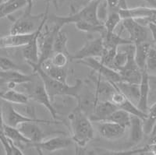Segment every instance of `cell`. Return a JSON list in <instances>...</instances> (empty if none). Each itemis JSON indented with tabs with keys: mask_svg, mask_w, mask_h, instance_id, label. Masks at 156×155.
<instances>
[{
	"mask_svg": "<svg viewBox=\"0 0 156 155\" xmlns=\"http://www.w3.org/2000/svg\"><path fill=\"white\" fill-rule=\"evenodd\" d=\"M71 138L78 147L84 148L94 138V129L89 116L76 106L68 115Z\"/></svg>",
	"mask_w": 156,
	"mask_h": 155,
	"instance_id": "obj_1",
	"label": "cell"
},
{
	"mask_svg": "<svg viewBox=\"0 0 156 155\" xmlns=\"http://www.w3.org/2000/svg\"><path fill=\"white\" fill-rule=\"evenodd\" d=\"M33 72L37 74V76L41 79L44 88L52 100L57 96H69L76 99L84 84L79 78L76 79L73 85H69L68 83L58 81L47 75L41 69V67H37Z\"/></svg>",
	"mask_w": 156,
	"mask_h": 155,
	"instance_id": "obj_2",
	"label": "cell"
},
{
	"mask_svg": "<svg viewBox=\"0 0 156 155\" xmlns=\"http://www.w3.org/2000/svg\"><path fill=\"white\" fill-rule=\"evenodd\" d=\"M100 1L101 0L88 2L87 5H86L79 11L75 12L74 10H73L67 16L51 15V16H48V19H50L54 25H56L61 29L65 25L70 24V23L75 24L79 22H89L95 24H100L101 23L97 17V7Z\"/></svg>",
	"mask_w": 156,
	"mask_h": 155,
	"instance_id": "obj_3",
	"label": "cell"
},
{
	"mask_svg": "<svg viewBox=\"0 0 156 155\" xmlns=\"http://www.w3.org/2000/svg\"><path fill=\"white\" fill-rule=\"evenodd\" d=\"M62 30L56 25H54L51 27L44 26L41 30L40 36L38 38V46H39V59L38 62L36 65H31L32 70L40 67L41 64L46 60L49 59L54 54L53 51V44L54 40L56 36V33L58 30Z\"/></svg>",
	"mask_w": 156,
	"mask_h": 155,
	"instance_id": "obj_4",
	"label": "cell"
},
{
	"mask_svg": "<svg viewBox=\"0 0 156 155\" xmlns=\"http://www.w3.org/2000/svg\"><path fill=\"white\" fill-rule=\"evenodd\" d=\"M2 109H3L4 123L12 127H18L20 124L30 122H37L39 124H47V125L61 123L60 121H56V120L51 121V120L41 119L35 117H28L27 115H23L16 111L11 103L7 101H5V103L2 104Z\"/></svg>",
	"mask_w": 156,
	"mask_h": 155,
	"instance_id": "obj_5",
	"label": "cell"
},
{
	"mask_svg": "<svg viewBox=\"0 0 156 155\" xmlns=\"http://www.w3.org/2000/svg\"><path fill=\"white\" fill-rule=\"evenodd\" d=\"M45 12L37 15L25 12L20 17L15 19L9 30V33L13 34H29L35 32L41 24Z\"/></svg>",
	"mask_w": 156,
	"mask_h": 155,
	"instance_id": "obj_6",
	"label": "cell"
},
{
	"mask_svg": "<svg viewBox=\"0 0 156 155\" xmlns=\"http://www.w3.org/2000/svg\"><path fill=\"white\" fill-rule=\"evenodd\" d=\"M48 9H49V2H47L46 7H45V14L41 24L38 26L37 30L34 32V37H32L31 41L25 45L22 49V55L24 58L25 61L29 65H36L38 62L39 59V46H38V38L40 36L41 30L45 26L46 21L48 17Z\"/></svg>",
	"mask_w": 156,
	"mask_h": 155,
	"instance_id": "obj_7",
	"label": "cell"
},
{
	"mask_svg": "<svg viewBox=\"0 0 156 155\" xmlns=\"http://www.w3.org/2000/svg\"><path fill=\"white\" fill-rule=\"evenodd\" d=\"M103 51L104 45L101 36L96 38L89 37L80 49L71 55L70 61H78L87 58H101Z\"/></svg>",
	"mask_w": 156,
	"mask_h": 155,
	"instance_id": "obj_8",
	"label": "cell"
},
{
	"mask_svg": "<svg viewBox=\"0 0 156 155\" xmlns=\"http://www.w3.org/2000/svg\"><path fill=\"white\" fill-rule=\"evenodd\" d=\"M76 62L89 67L91 69V70L109 82L117 83L122 80L119 72L103 64L100 61L99 58H87L84 59L78 60Z\"/></svg>",
	"mask_w": 156,
	"mask_h": 155,
	"instance_id": "obj_9",
	"label": "cell"
},
{
	"mask_svg": "<svg viewBox=\"0 0 156 155\" xmlns=\"http://www.w3.org/2000/svg\"><path fill=\"white\" fill-rule=\"evenodd\" d=\"M73 141L71 137L55 136L50 139L46 138L38 143H31L29 146L34 147L40 153H42V151L51 153L57 150L66 149L73 144Z\"/></svg>",
	"mask_w": 156,
	"mask_h": 155,
	"instance_id": "obj_10",
	"label": "cell"
},
{
	"mask_svg": "<svg viewBox=\"0 0 156 155\" xmlns=\"http://www.w3.org/2000/svg\"><path fill=\"white\" fill-rule=\"evenodd\" d=\"M30 99L36 101L38 104L44 106L51 114V117L54 120L59 121L58 120V114L55 107L52 104V100L50 96L48 95V92L44 88V84L40 79V82H37V84L34 86L33 90L30 94H28Z\"/></svg>",
	"mask_w": 156,
	"mask_h": 155,
	"instance_id": "obj_11",
	"label": "cell"
},
{
	"mask_svg": "<svg viewBox=\"0 0 156 155\" xmlns=\"http://www.w3.org/2000/svg\"><path fill=\"white\" fill-rule=\"evenodd\" d=\"M122 25L129 33V38L130 39V41L134 44L147 41V29L136 19L132 18L123 19L122 20Z\"/></svg>",
	"mask_w": 156,
	"mask_h": 155,
	"instance_id": "obj_12",
	"label": "cell"
},
{
	"mask_svg": "<svg viewBox=\"0 0 156 155\" xmlns=\"http://www.w3.org/2000/svg\"><path fill=\"white\" fill-rule=\"evenodd\" d=\"M134 49L129 53L128 62L122 69L119 71L122 81L140 84L143 71L139 69L134 59Z\"/></svg>",
	"mask_w": 156,
	"mask_h": 155,
	"instance_id": "obj_13",
	"label": "cell"
},
{
	"mask_svg": "<svg viewBox=\"0 0 156 155\" xmlns=\"http://www.w3.org/2000/svg\"><path fill=\"white\" fill-rule=\"evenodd\" d=\"M127 128L109 121L98 122V130L100 136L107 140H116L124 136Z\"/></svg>",
	"mask_w": 156,
	"mask_h": 155,
	"instance_id": "obj_14",
	"label": "cell"
},
{
	"mask_svg": "<svg viewBox=\"0 0 156 155\" xmlns=\"http://www.w3.org/2000/svg\"><path fill=\"white\" fill-rule=\"evenodd\" d=\"M37 122H24L17 127L20 131L28 138L32 143H38L48 137V134L44 132Z\"/></svg>",
	"mask_w": 156,
	"mask_h": 155,
	"instance_id": "obj_15",
	"label": "cell"
},
{
	"mask_svg": "<svg viewBox=\"0 0 156 155\" xmlns=\"http://www.w3.org/2000/svg\"><path fill=\"white\" fill-rule=\"evenodd\" d=\"M34 32L29 34H13L9 33L8 35L0 37V48H12L17 47H24L29 44L34 37Z\"/></svg>",
	"mask_w": 156,
	"mask_h": 155,
	"instance_id": "obj_16",
	"label": "cell"
},
{
	"mask_svg": "<svg viewBox=\"0 0 156 155\" xmlns=\"http://www.w3.org/2000/svg\"><path fill=\"white\" fill-rule=\"evenodd\" d=\"M119 107L110 100H98L94 107V112L90 117L92 122H104Z\"/></svg>",
	"mask_w": 156,
	"mask_h": 155,
	"instance_id": "obj_17",
	"label": "cell"
},
{
	"mask_svg": "<svg viewBox=\"0 0 156 155\" xmlns=\"http://www.w3.org/2000/svg\"><path fill=\"white\" fill-rule=\"evenodd\" d=\"M119 15L122 19L132 18L135 19H151L153 16L156 15V9L152 7H144L139 6L135 8H125L119 9Z\"/></svg>",
	"mask_w": 156,
	"mask_h": 155,
	"instance_id": "obj_18",
	"label": "cell"
},
{
	"mask_svg": "<svg viewBox=\"0 0 156 155\" xmlns=\"http://www.w3.org/2000/svg\"><path fill=\"white\" fill-rule=\"evenodd\" d=\"M34 80L32 75H28L22 71L20 70H9L2 71L0 70V82L4 83H12L19 84L31 83Z\"/></svg>",
	"mask_w": 156,
	"mask_h": 155,
	"instance_id": "obj_19",
	"label": "cell"
},
{
	"mask_svg": "<svg viewBox=\"0 0 156 155\" xmlns=\"http://www.w3.org/2000/svg\"><path fill=\"white\" fill-rule=\"evenodd\" d=\"M129 145L134 146L140 143L144 138V131L143 126V119L138 116L131 115L130 125L129 127Z\"/></svg>",
	"mask_w": 156,
	"mask_h": 155,
	"instance_id": "obj_20",
	"label": "cell"
},
{
	"mask_svg": "<svg viewBox=\"0 0 156 155\" xmlns=\"http://www.w3.org/2000/svg\"><path fill=\"white\" fill-rule=\"evenodd\" d=\"M150 93V76L145 70L142 72V79L140 83V97L136 106L145 114L148 111V97Z\"/></svg>",
	"mask_w": 156,
	"mask_h": 155,
	"instance_id": "obj_21",
	"label": "cell"
},
{
	"mask_svg": "<svg viewBox=\"0 0 156 155\" xmlns=\"http://www.w3.org/2000/svg\"><path fill=\"white\" fill-rule=\"evenodd\" d=\"M102 38L103 45L105 49H115L117 50L120 46L125 44H133L129 38H124L119 34L114 32H108L105 30L101 34Z\"/></svg>",
	"mask_w": 156,
	"mask_h": 155,
	"instance_id": "obj_22",
	"label": "cell"
},
{
	"mask_svg": "<svg viewBox=\"0 0 156 155\" xmlns=\"http://www.w3.org/2000/svg\"><path fill=\"white\" fill-rule=\"evenodd\" d=\"M41 69L50 77L57 79L58 81L67 83L68 72L66 67H58L51 63V60L48 59L41 64Z\"/></svg>",
	"mask_w": 156,
	"mask_h": 155,
	"instance_id": "obj_23",
	"label": "cell"
},
{
	"mask_svg": "<svg viewBox=\"0 0 156 155\" xmlns=\"http://www.w3.org/2000/svg\"><path fill=\"white\" fill-rule=\"evenodd\" d=\"M114 83L129 100L134 104H137L140 97V84L128 83L122 80Z\"/></svg>",
	"mask_w": 156,
	"mask_h": 155,
	"instance_id": "obj_24",
	"label": "cell"
},
{
	"mask_svg": "<svg viewBox=\"0 0 156 155\" xmlns=\"http://www.w3.org/2000/svg\"><path fill=\"white\" fill-rule=\"evenodd\" d=\"M27 7L26 0H6L0 5V19L9 16L13 12Z\"/></svg>",
	"mask_w": 156,
	"mask_h": 155,
	"instance_id": "obj_25",
	"label": "cell"
},
{
	"mask_svg": "<svg viewBox=\"0 0 156 155\" xmlns=\"http://www.w3.org/2000/svg\"><path fill=\"white\" fill-rule=\"evenodd\" d=\"M0 99L11 104H26L28 103L30 97L28 94L14 90H9L6 91L0 90Z\"/></svg>",
	"mask_w": 156,
	"mask_h": 155,
	"instance_id": "obj_26",
	"label": "cell"
},
{
	"mask_svg": "<svg viewBox=\"0 0 156 155\" xmlns=\"http://www.w3.org/2000/svg\"><path fill=\"white\" fill-rule=\"evenodd\" d=\"M4 133L9 139H10L13 143H16L17 146H20L22 145L30 146L31 141L27 138L22 133L17 127H12L6 124L4 125Z\"/></svg>",
	"mask_w": 156,
	"mask_h": 155,
	"instance_id": "obj_27",
	"label": "cell"
},
{
	"mask_svg": "<svg viewBox=\"0 0 156 155\" xmlns=\"http://www.w3.org/2000/svg\"><path fill=\"white\" fill-rule=\"evenodd\" d=\"M150 48H151V44L147 41L135 44L134 59L137 66L141 71L145 70L146 60Z\"/></svg>",
	"mask_w": 156,
	"mask_h": 155,
	"instance_id": "obj_28",
	"label": "cell"
},
{
	"mask_svg": "<svg viewBox=\"0 0 156 155\" xmlns=\"http://www.w3.org/2000/svg\"><path fill=\"white\" fill-rule=\"evenodd\" d=\"M105 121L115 122L129 129L131 121V114L125 110L117 108Z\"/></svg>",
	"mask_w": 156,
	"mask_h": 155,
	"instance_id": "obj_29",
	"label": "cell"
},
{
	"mask_svg": "<svg viewBox=\"0 0 156 155\" xmlns=\"http://www.w3.org/2000/svg\"><path fill=\"white\" fill-rule=\"evenodd\" d=\"M68 37L66 32L62 31V30H58L56 33V36L54 40L53 44V51L55 52H63L66 53L71 57V54L69 52L67 48Z\"/></svg>",
	"mask_w": 156,
	"mask_h": 155,
	"instance_id": "obj_30",
	"label": "cell"
},
{
	"mask_svg": "<svg viewBox=\"0 0 156 155\" xmlns=\"http://www.w3.org/2000/svg\"><path fill=\"white\" fill-rule=\"evenodd\" d=\"M75 26L78 30L88 33H97L102 34L106 30L105 26L102 23L95 24V23H91L89 22H79V23H75Z\"/></svg>",
	"mask_w": 156,
	"mask_h": 155,
	"instance_id": "obj_31",
	"label": "cell"
},
{
	"mask_svg": "<svg viewBox=\"0 0 156 155\" xmlns=\"http://www.w3.org/2000/svg\"><path fill=\"white\" fill-rule=\"evenodd\" d=\"M122 20V18L119 15V9H109L108 17L104 23V26L108 32H114Z\"/></svg>",
	"mask_w": 156,
	"mask_h": 155,
	"instance_id": "obj_32",
	"label": "cell"
},
{
	"mask_svg": "<svg viewBox=\"0 0 156 155\" xmlns=\"http://www.w3.org/2000/svg\"><path fill=\"white\" fill-rule=\"evenodd\" d=\"M156 122V102L148 108L147 117L143 120L144 133L151 135Z\"/></svg>",
	"mask_w": 156,
	"mask_h": 155,
	"instance_id": "obj_33",
	"label": "cell"
},
{
	"mask_svg": "<svg viewBox=\"0 0 156 155\" xmlns=\"http://www.w3.org/2000/svg\"><path fill=\"white\" fill-rule=\"evenodd\" d=\"M145 71L149 76H156V49L151 47L147 54Z\"/></svg>",
	"mask_w": 156,
	"mask_h": 155,
	"instance_id": "obj_34",
	"label": "cell"
},
{
	"mask_svg": "<svg viewBox=\"0 0 156 155\" xmlns=\"http://www.w3.org/2000/svg\"><path fill=\"white\" fill-rule=\"evenodd\" d=\"M51 63L58 67H66L70 61V57L63 52H55L50 58Z\"/></svg>",
	"mask_w": 156,
	"mask_h": 155,
	"instance_id": "obj_35",
	"label": "cell"
},
{
	"mask_svg": "<svg viewBox=\"0 0 156 155\" xmlns=\"http://www.w3.org/2000/svg\"><path fill=\"white\" fill-rule=\"evenodd\" d=\"M108 12H109V9H108L107 1L106 0H101L97 7V17L100 23L102 24H104L108 17Z\"/></svg>",
	"mask_w": 156,
	"mask_h": 155,
	"instance_id": "obj_36",
	"label": "cell"
},
{
	"mask_svg": "<svg viewBox=\"0 0 156 155\" xmlns=\"http://www.w3.org/2000/svg\"><path fill=\"white\" fill-rule=\"evenodd\" d=\"M0 70L9 71V70H20L22 71V68L20 67L12 60L7 57L0 56Z\"/></svg>",
	"mask_w": 156,
	"mask_h": 155,
	"instance_id": "obj_37",
	"label": "cell"
},
{
	"mask_svg": "<svg viewBox=\"0 0 156 155\" xmlns=\"http://www.w3.org/2000/svg\"><path fill=\"white\" fill-rule=\"evenodd\" d=\"M147 26H148V29L151 33L153 40H154V43L156 44V24L153 22H149Z\"/></svg>",
	"mask_w": 156,
	"mask_h": 155,
	"instance_id": "obj_38",
	"label": "cell"
},
{
	"mask_svg": "<svg viewBox=\"0 0 156 155\" xmlns=\"http://www.w3.org/2000/svg\"><path fill=\"white\" fill-rule=\"evenodd\" d=\"M109 9H119V0H106Z\"/></svg>",
	"mask_w": 156,
	"mask_h": 155,
	"instance_id": "obj_39",
	"label": "cell"
},
{
	"mask_svg": "<svg viewBox=\"0 0 156 155\" xmlns=\"http://www.w3.org/2000/svg\"><path fill=\"white\" fill-rule=\"evenodd\" d=\"M4 119H3V109H2V104L0 101V127L4 128Z\"/></svg>",
	"mask_w": 156,
	"mask_h": 155,
	"instance_id": "obj_40",
	"label": "cell"
},
{
	"mask_svg": "<svg viewBox=\"0 0 156 155\" xmlns=\"http://www.w3.org/2000/svg\"><path fill=\"white\" fill-rule=\"evenodd\" d=\"M26 2H27V9H26V12L30 13L32 11L33 5H34V0H26Z\"/></svg>",
	"mask_w": 156,
	"mask_h": 155,
	"instance_id": "obj_41",
	"label": "cell"
},
{
	"mask_svg": "<svg viewBox=\"0 0 156 155\" xmlns=\"http://www.w3.org/2000/svg\"><path fill=\"white\" fill-rule=\"evenodd\" d=\"M145 1L149 4L150 7L156 9V0H145Z\"/></svg>",
	"mask_w": 156,
	"mask_h": 155,
	"instance_id": "obj_42",
	"label": "cell"
},
{
	"mask_svg": "<svg viewBox=\"0 0 156 155\" xmlns=\"http://www.w3.org/2000/svg\"><path fill=\"white\" fill-rule=\"evenodd\" d=\"M154 135H156V122H155V124H154V129H153L152 132H151V136H154Z\"/></svg>",
	"mask_w": 156,
	"mask_h": 155,
	"instance_id": "obj_43",
	"label": "cell"
},
{
	"mask_svg": "<svg viewBox=\"0 0 156 155\" xmlns=\"http://www.w3.org/2000/svg\"><path fill=\"white\" fill-rule=\"evenodd\" d=\"M87 2H94V1H98V0H86Z\"/></svg>",
	"mask_w": 156,
	"mask_h": 155,
	"instance_id": "obj_44",
	"label": "cell"
},
{
	"mask_svg": "<svg viewBox=\"0 0 156 155\" xmlns=\"http://www.w3.org/2000/svg\"><path fill=\"white\" fill-rule=\"evenodd\" d=\"M3 2H4V0H0V5H1V4H2Z\"/></svg>",
	"mask_w": 156,
	"mask_h": 155,
	"instance_id": "obj_45",
	"label": "cell"
},
{
	"mask_svg": "<svg viewBox=\"0 0 156 155\" xmlns=\"http://www.w3.org/2000/svg\"><path fill=\"white\" fill-rule=\"evenodd\" d=\"M58 1H59V2H63L64 0H58Z\"/></svg>",
	"mask_w": 156,
	"mask_h": 155,
	"instance_id": "obj_46",
	"label": "cell"
}]
</instances>
